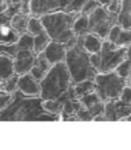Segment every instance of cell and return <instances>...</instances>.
I'll return each mask as SVG.
<instances>
[{"label":"cell","instance_id":"1","mask_svg":"<svg viewBox=\"0 0 131 150\" xmlns=\"http://www.w3.org/2000/svg\"><path fill=\"white\" fill-rule=\"evenodd\" d=\"M39 96H29L17 89L12 100L0 110V121H60V115L46 111Z\"/></svg>","mask_w":131,"mask_h":150},{"label":"cell","instance_id":"2","mask_svg":"<svg viewBox=\"0 0 131 150\" xmlns=\"http://www.w3.org/2000/svg\"><path fill=\"white\" fill-rule=\"evenodd\" d=\"M90 55L83 46L82 35L78 36L73 47L66 50L64 62L73 83L84 79H93L97 74L90 63Z\"/></svg>","mask_w":131,"mask_h":150},{"label":"cell","instance_id":"3","mask_svg":"<svg viewBox=\"0 0 131 150\" xmlns=\"http://www.w3.org/2000/svg\"><path fill=\"white\" fill-rule=\"evenodd\" d=\"M73 83L65 62L54 64L39 81V97L43 100L58 99L71 87Z\"/></svg>","mask_w":131,"mask_h":150},{"label":"cell","instance_id":"4","mask_svg":"<svg viewBox=\"0 0 131 150\" xmlns=\"http://www.w3.org/2000/svg\"><path fill=\"white\" fill-rule=\"evenodd\" d=\"M79 14L56 11L43 15L40 19L49 39L53 41L66 43L76 35L73 30V25Z\"/></svg>","mask_w":131,"mask_h":150},{"label":"cell","instance_id":"5","mask_svg":"<svg viewBox=\"0 0 131 150\" xmlns=\"http://www.w3.org/2000/svg\"><path fill=\"white\" fill-rule=\"evenodd\" d=\"M94 81V92L99 98L106 103L107 101L119 99L123 88L130 83L120 77L115 71L98 72Z\"/></svg>","mask_w":131,"mask_h":150},{"label":"cell","instance_id":"6","mask_svg":"<svg viewBox=\"0 0 131 150\" xmlns=\"http://www.w3.org/2000/svg\"><path fill=\"white\" fill-rule=\"evenodd\" d=\"M86 1V0H30L29 13L30 16L38 17L56 11L80 13V9Z\"/></svg>","mask_w":131,"mask_h":150},{"label":"cell","instance_id":"7","mask_svg":"<svg viewBox=\"0 0 131 150\" xmlns=\"http://www.w3.org/2000/svg\"><path fill=\"white\" fill-rule=\"evenodd\" d=\"M130 45L119 47L105 39L103 42L100 51L99 52L100 65L97 72L114 71L121 62H123L128 56H130Z\"/></svg>","mask_w":131,"mask_h":150},{"label":"cell","instance_id":"8","mask_svg":"<svg viewBox=\"0 0 131 150\" xmlns=\"http://www.w3.org/2000/svg\"><path fill=\"white\" fill-rule=\"evenodd\" d=\"M88 33L107 39L110 29L117 24V16L108 13L104 7L98 6L88 16Z\"/></svg>","mask_w":131,"mask_h":150},{"label":"cell","instance_id":"9","mask_svg":"<svg viewBox=\"0 0 131 150\" xmlns=\"http://www.w3.org/2000/svg\"><path fill=\"white\" fill-rule=\"evenodd\" d=\"M73 85L63 96L58 98L63 103L60 114V120L62 121H78L76 114L83 107L79 98L74 93Z\"/></svg>","mask_w":131,"mask_h":150},{"label":"cell","instance_id":"10","mask_svg":"<svg viewBox=\"0 0 131 150\" xmlns=\"http://www.w3.org/2000/svg\"><path fill=\"white\" fill-rule=\"evenodd\" d=\"M17 51L13 57L15 73L19 76L29 72L36 59V53L33 48L23 47L17 43Z\"/></svg>","mask_w":131,"mask_h":150},{"label":"cell","instance_id":"11","mask_svg":"<svg viewBox=\"0 0 131 150\" xmlns=\"http://www.w3.org/2000/svg\"><path fill=\"white\" fill-rule=\"evenodd\" d=\"M129 115H131V105H126L119 99L104 103L103 112L104 121H120Z\"/></svg>","mask_w":131,"mask_h":150},{"label":"cell","instance_id":"12","mask_svg":"<svg viewBox=\"0 0 131 150\" xmlns=\"http://www.w3.org/2000/svg\"><path fill=\"white\" fill-rule=\"evenodd\" d=\"M17 89L23 94L29 96H39L40 94L39 82L29 72L19 76Z\"/></svg>","mask_w":131,"mask_h":150},{"label":"cell","instance_id":"13","mask_svg":"<svg viewBox=\"0 0 131 150\" xmlns=\"http://www.w3.org/2000/svg\"><path fill=\"white\" fill-rule=\"evenodd\" d=\"M43 52L48 62L53 66L54 64L64 62L66 50L63 43L50 40Z\"/></svg>","mask_w":131,"mask_h":150},{"label":"cell","instance_id":"14","mask_svg":"<svg viewBox=\"0 0 131 150\" xmlns=\"http://www.w3.org/2000/svg\"><path fill=\"white\" fill-rule=\"evenodd\" d=\"M107 40L119 47L130 46L131 43V30L123 29L117 24H115L109 32Z\"/></svg>","mask_w":131,"mask_h":150},{"label":"cell","instance_id":"15","mask_svg":"<svg viewBox=\"0 0 131 150\" xmlns=\"http://www.w3.org/2000/svg\"><path fill=\"white\" fill-rule=\"evenodd\" d=\"M79 100L83 106L87 111H89V112L93 115V118L96 115L103 114V112L104 103L99 98L94 91L79 98Z\"/></svg>","mask_w":131,"mask_h":150},{"label":"cell","instance_id":"16","mask_svg":"<svg viewBox=\"0 0 131 150\" xmlns=\"http://www.w3.org/2000/svg\"><path fill=\"white\" fill-rule=\"evenodd\" d=\"M51 66L52 65L48 62L42 52L36 55L35 62L29 72L37 81L39 82L46 75Z\"/></svg>","mask_w":131,"mask_h":150},{"label":"cell","instance_id":"17","mask_svg":"<svg viewBox=\"0 0 131 150\" xmlns=\"http://www.w3.org/2000/svg\"><path fill=\"white\" fill-rule=\"evenodd\" d=\"M117 24L123 29H131V0H121L120 8L117 14Z\"/></svg>","mask_w":131,"mask_h":150},{"label":"cell","instance_id":"18","mask_svg":"<svg viewBox=\"0 0 131 150\" xmlns=\"http://www.w3.org/2000/svg\"><path fill=\"white\" fill-rule=\"evenodd\" d=\"M102 39L91 33H87L82 35L83 46L90 54L96 53L100 51L103 45Z\"/></svg>","mask_w":131,"mask_h":150},{"label":"cell","instance_id":"19","mask_svg":"<svg viewBox=\"0 0 131 150\" xmlns=\"http://www.w3.org/2000/svg\"><path fill=\"white\" fill-rule=\"evenodd\" d=\"M30 14L19 13L12 16L9 22V25L14 29L19 35L27 33V23Z\"/></svg>","mask_w":131,"mask_h":150},{"label":"cell","instance_id":"20","mask_svg":"<svg viewBox=\"0 0 131 150\" xmlns=\"http://www.w3.org/2000/svg\"><path fill=\"white\" fill-rule=\"evenodd\" d=\"M14 73L13 59L4 54H0V81L5 80Z\"/></svg>","mask_w":131,"mask_h":150},{"label":"cell","instance_id":"21","mask_svg":"<svg viewBox=\"0 0 131 150\" xmlns=\"http://www.w3.org/2000/svg\"><path fill=\"white\" fill-rule=\"evenodd\" d=\"M19 35L8 25L0 26V44H12L18 41Z\"/></svg>","mask_w":131,"mask_h":150},{"label":"cell","instance_id":"22","mask_svg":"<svg viewBox=\"0 0 131 150\" xmlns=\"http://www.w3.org/2000/svg\"><path fill=\"white\" fill-rule=\"evenodd\" d=\"M74 93L78 98L94 91V81L93 79H84L80 82L73 83Z\"/></svg>","mask_w":131,"mask_h":150},{"label":"cell","instance_id":"23","mask_svg":"<svg viewBox=\"0 0 131 150\" xmlns=\"http://www.w3.org/2000/svg\"><path fill=\"white\" fill-rule=\"evenodd\" d=\"M89 20L88 16L83 14H79L74 21L73 25V30L74 34L77 36L83 35L88 33Z\"/></svg>","mask_w":131,"mask_h":150},{"label":"cell","instance_id":"24","mask_svg":"<svg viewBox=\"0 0 131 150\" xmlns=\"http://www.w3.org/2000/svg\"><path fill=\"white\" fill-rule=\"evenodd\" d=\"M27 33L33 36L43 33H46L42 24L40 17L30 16L27 23Z\"/></svg>","mask_w":131,"mask_h":150},{"label":"cell","instance_id":"25","mask_svg":"<svg viewBox=\"0 0 131 150\" xmlns=\"http://www.w3.org/2000/svg\"><path fill=\"white\" fill-rule=\"evenodd\" d=\"M115 72H117V74L124 79L125 80L130 83V73H131V58L130 56H128L123 60V62L117 66V68L115 69Z\"/></svg>","mask_w":131,"mask_h":150},{"label":"cell","instance_id":"26","mask_svg":"<svg viewBox=\"0 0 131 150\" xmlns=\"http://www.w3.org/2000/svg\"><path fill=\"white\" fill-rule=\"evenodd\" d=\"M33 37V50L36 55L40 53L45 50L46 45H48L51 39H49V35L46 33H43L39 35H36Z\"/></svg>","mask_w":131,"mask_h":150},{"label":"cell","instance_id":"27","mask_svg":"<svg viewBox=\"0 0 131 150\" xmlns=\"http://www.w3.org/2000/svg\"><path fill=\"white\" fill-rule=\"evenodd\" d=\"M43 106L46 111L50 114L60 115L63 109V103L58 99L43 100Z\"/></svg>","mask_w":131,"mask_h":150},{"label":"cell","instance_id":"28","mask_svg":"<svg viewBox=\"0 0 131 150\" xmlns=\"http://www.w3.org/2000/svg\"><path fill=\"white\" fill-rule=\"evenodd\" d=\"M19 75L14 74L9 76L5 80L0 81V86L2 90L9 94H13L17 90V82H18Z\"/></svg>","mask_w":131,"mask_h":150},{"label":"cell","instance_id":"29","mask_svg":"<svg viewBox=\"0 0 131 150\" xmlns=\"http://www.w3.org/2000/svg\"><path fill=\"white\" fill-rule=\"evenodd\" d=\"M100 6V5L99 4L97 0H86L85 3L83 5L80 13L83 15H86V16H89L93 11L95 10Z\"/></svg>","mask_w":131,"mask_h":150},{"label":"cell","instance_id":"30","mask_svg":"<svg viewBox=\"0 0 131 150\" xmlns=\"http://www.w3.org/2000/svg\"><path fill=\"white\" fill-rule=\"evenodd\" d=\"M119 99L126 105H131V87L127 85L122 90Z\"/></svg>","mask_w":131,"mask_h":150},{"label":"cell","instance_id":"31","mask_svg":"<svg viewBox=\"0 0 131 150\" xmlns=\"http://www.w3.org/2000/svg\"><path fill=\"white\" fill-rule=\"evenodd\" d=\"M120 5L121 0H111L110 3L105 7V8L108 13L117 16L120 8Z\"/></svg>","mask_w":131,"mask_h":150},{"label":"cell","instance_id":"32","mask_svg":"<svg viewBox=\"0 0 131 150\" xmlns=\"http://www.w3.org/2000/svg\"><path fill=\"white\" fill-rule=\"evenodd\" d=\"M12 95L6 93L4 90H2L0 86V110L4 109L6 105H8L9 102L12 100Z\"/></svg>","mask_w":131,"mask_h":150},{"label":"cell","instance_id":"33","mask_svg":"<svg viewBox=\"0 0 131 150\" xmlns=\"http://www.w3.org/2000/svg\"><path fill=\"white\" fill-rule=\"evenodd\" d=\"M5 8H6V4L4 2H2V3L0 2V26L8 25V24H9V22H10V19L7 18L6 15H5Z\"/></svg>","mask_w":131,"mask_h":150},{"label":"cell","instance_id":"34","mask_svg":"<svg viewBox=\"0 0 131 150\" xmlns=\"http://www.w3.org/2000/svg\"><path fill=\"white\" fill-rule=\"evenodd\" d=\"M99 2V4L101 6L103 7H106L107 6V5L110 3V2L111 0H97Z\"/></svg>","mask_w":131,"mask_h":150},{"label":"cell","instance_id":"35","mask_svg":"<svg viewBox=\"0 0 131 150\" xmlns=\"http://www.w3.org/2000/svg\"><path fill=\"white\" fill-rule=\"evenodd\" d=\"M131 120V115H127V116H125V117H123V119H121L120 121L122 122H130Z\"/></svg>","mask_w":131,"mask_h":150},{"label":"cell","instance_id":"36","mask_svg":"<svg viewBox=\"0 0 131 150\" xmlns=\"http://www.w3.org/2000/svg\"><path fill=\"white\" fill-rule=\"evenodd\" d=\"M6 1H7V0H0V2H1V3H2V2H6ZM25 1H28V2H29L30 0H25Z\"/></svg>","mask_w":131,"mask_h":150}]
</instances>
